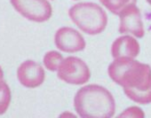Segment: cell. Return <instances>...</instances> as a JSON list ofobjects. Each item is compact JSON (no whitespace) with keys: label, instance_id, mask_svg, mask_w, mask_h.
I'll return each instance as SVG.
<instances>
[{"label":"cell","instance_id":"3957f363","mask_svg":"<svg viewBox=\"0 0 151 118\" xmlns=\"http://www.w3.org/2000/svg\"><path fill=\"white\" fill-rule=\"evenodd\" d=\"M68 15L84 33L95 36L102 33L108 24V15L99 5L92 2L76 4L68 10Z\"/></svg>","mask_w":151,"mask_h":118},{"label":"cell","instance_id":"7a4b0ae2","mask_svg":"<svg viewBox=\"0 0 151 118\" xmlns=\"http://www.w3.org/2000/svg\"><path fill=\"white\" fill-rule=\"evenodd\" d=\"M74 107L83 118H110L115 114L116 102L105 87L88 84L78 91L74 98Z\"/></svg>","mask_w":151,"mask_h":118},{"label":"cell","instance_id":"8fae6325","mask_svg":"<svg viewBox=\"0 0 151 118\" xmlns=\"http://www.w3.org/2000/svg\"><path fill=\"white\" fill-rule=\"evenodd\" d=\"M63 61V57L61 53L56 51H47L43 59V62L45 67L50 71H56L58 70L60 63Z\"/></svg>","mask_w":151,"mask_h":118},{"label":"cell","instance_id":"5bb4252c","mask_svg":"<svg viewBox=\"0 0 151 118\" xmlns=\"http://www.w3.org/2000/svg\"><path fill=\"white\" fill-rule=\"evenodd\" d=\"M3 77H4V72H3L2 68L0 67V79H3Z\"/></svg>","mask_w":151,"mask_h":118},{"label":"cell","instance_id":"6da1fadb","mask_svg":"<svg viewBox=\"0 0 151 118\" xmlns=\"http://www.w3.org/2000/svg\"><path fill=\"white\" fill-rule=\"evenodd\" d=\"M110 78L124 88L132 101L147 105L151 103V68L131 58L114 59L109 66Z\"/></svg>","mask_w":151,"mask_h":118},{"label":"cell","instance_id":"277c9868","mask_svg":"<svg viewBox=\"0 0 151 118\" xmlns=\"http://www.w3.org/2000/svg\"><path fill=\"white\" fill-rule=\"evenodd\" d=\"M57 77L60 80L68 84L79 85L86 84L91 78V71L82 59L75 56L65 58L60 63Z\"/></svg>","mask_w":151,"mask_h":118},{"label":"cell","instance_id":"9a60e30c","mask_svg":"<svg viewBox=\"0 0 151 118\" xmlns=\"http://www.w3.org/2000/svg\"><path fill=\"white\" fill-rule=\"evenodd\" d=\"M147 3H148L150 6H151V0H147Z\"/></svg>","mask_w":151,"mask_h":118},{"label":"cell","instance_id":"52a82bcc","mask_svg":"<svg viewBox=\"0 0 151 118\" xmlns=\"http://www.w3.org/2000/svg\"><path fill=\"white\" fill-rule=\"evenodd\" d=\"M119 32L122 34L130 33L138 38L145 35L144 26L141 20V14L135 4L126 7L120 14Z\"/></svg>","mask_w":151,"mask_h":118},{"label":"cell","instance_id":"30bf717a","mask_svg":"<svg viewBox=\"0 0 151 118\" xmlns=\"http://www.w3.org/2000/svg\"><path fill=\"white\" fill-rule=\"evenodd\" d=\"M99 1L113 14L119 15L126 7L135 4L137 0H99Z\"/></svg>","mask_w":151,"mask_h":118},{"label":"cell","instance_id":"5b68a950","mask_svg":"<svg viewBox=\"0 0 151 118\" xmlns=\"http://www.w3.org/2000/svg\"><path fill=\"white\" fill-rule=\"evenodd\" d=\"M14 9L24 18L35 21H48L52 14V8L47 0H10Z\"/></svg>","mask_w":151,"mask_h":118},{"label":"cell","instance_id":"8992f818","mask_svg":"<svg viewBox=\"0 0 151 118\" xmlns=\"http://www.w3.org/2000/svg\"><path fill=\"white\" fill-rule=\"evenodd\" d=\"M54 43L59 50L68 53L81 51L86 46L84 36L78 30L69 27H63L56 31Z\"/></svg>","mask_w":151,"mask_h":118},{"label":"cell","instance_id":"4fadbf2b","mask_svg":"<svg viewBox=\"0 0 151 118\" xmlns=\"http://www.w3.org/2000/svg\"><path fill=\"white\" fill-rule=\"evenodd\" d=\"M118 116L119 117H140L142 118L145 116V114L138 107H130L126 108L123 113H121Z\"/></svg>","mask_w":151,"mask_h":118},{"label":"cell","instance_id":"9c48e42d","mask_svg":"<svg viewBox=\"0 0 151 118\" xmlns=\"http://www.w3.org/2000/svg\"><path fill=\"white\" fill-rule=\"evenodd\" d=\"M139 51L140 47L139 42L131 36H122L117 37L111 46V54L114 59H134L139 54Z\"/></svg>","mask_w":151,"mask_h":118},{"label":"cell","instance_id":"7c38bea8","mask_svg":"<svg viewBox=\"0 0 151 118\" xmlns=\"http://www.w3.org/2000/svg\"><path fill=\"white\" fill-rule=\"evenodd\" d=\"M11 102V90L8 84L0 79V114L6 112Z\"/></svg>","mask_w":151,"mask_h":118},{"label":"cell","instance_id":"ba28073f","mask_svg":"<svg viewBox=\"0 0 151 118\" xmlns=\"http://www.w3.org/2000/svg\"><path fill=\"white\" fill-rule=\"evenodd\" d=\"M17 78L23 86L27 88H37L44 83L45 73L40 64L28 60L22 62L18 68Z\"/></svg>","mask_w":151,"mask_h":118}]
</instances>
